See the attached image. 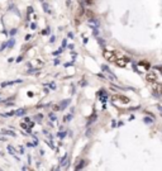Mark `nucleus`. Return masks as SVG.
<instances>
[{
  "mask_svg": "<svg viewBox=\"0 0 162 171\" xmlns=\"http://www.w3.org/2000/svg\"><path fill=\"white\" fill-rule=\"evenodd\" d=\"M138 65L139 66H141V67H142V66H143V67L146 69V70H148V69H150V63H148V61H139L138 62Z\"/></svg>",
  "mask_w": 162,
  "mask_h": 171,
  "instance_id": "obj_7",
  "label": "nucleus"
},
{
  "mask_svg": "<svg viewBox=\"0 0 162 171\" xmlns=\"http://www.w3.org/2000/svg\"><path fill=\"white\" fill-rule=\"evenodd\" d=\"M15 33H17V29H15V28H14V29H12V31H10V34H12V36H14Z\"/></svg>",
  "mask_w": 162,
  "mask_h": 171,
  "instance_id": "obj_16",
  "label": "nucleus"
},
{
  "mask_svg": "<svg viewBox=\"0 0 162 171\" xmlns=\"http://www.w3.org/2000/svg\"><path fill=\"white\" fill-rule=\"evenodd\" d=\"M85 3H86V4H89V5H90L91 3H93V0H86V1H85Z\"/></svg>",
  "mask_w": 162,
  "mask_h": 171,
  "instance_id": "obj_21",
  "label": "nucleus"
},
{
  "mask_svg": "<svg viewBox=\"0 0 162 171\" xmlns=\"http://www.w3.org/2000/svg\"><path fill=\"white\" fill-rule=\"evenodd\" d=\"M24 114H25V109H24V108H20V109L15 110V115H18V117H22V115H24Z\"/></svg>",
  "mask_w": 162,
  "mask_h": 171,
  "instance_id": "obj_8",
  "label": "nucleus"
},
{
  "mask_svg": "<svg viewBox=\"0 0 162 171\" xmlns=\"http://www.w3.org/2000/svg\"><path fill=\"white\" fill-rule=\"evenodd\" d=\"M42 34H48V29H44V31L42 32Z\"/></svg>",
  "mask_w": 162,
  "mask_h": 171,
  "instance_id": "obj_20",
  "label": "nucleus"
},
{
  "mask_svg": "<svg viewBox=\"0 0 162 171\" xmlns=\"http://www.w3.org/2000/svg\"><path fill=\"white\" fill-rule=\"evenodd\" d=\"M146 79H147L148 82H155V81H157L158 75L155 71H151V72H148V74L146 75Z\"/></svg>",
  "mask_w": 162,
  "mask_h": 171,
  "instance_id": "obj_5",
  "label": "nucleus"
},
{
  "mask_svg": "<svg viewBox=\"0 0 162 171\" xmlns=\"http://www.w3.org/2000/svg\"><path fill=\"white\" fill-rule=\"evenodd\" d=\"M152 90H153L155 96H161V95H162V84L155 81L153 84H152Z\"/></svg>",
  "mask_w": 162,
  "mask_h": 171,
  "instance_id": "obj_3",
  "label": "nucleus"
},
{
  "mask_svg": "<svg viewBox=\"0 0 162 171\" xmlns=\"http://www.w3.org/2000/svg\"><path fill=\"white\" fill-rule=\"evenodd\" d=\"M72 118V117L71 115H67V117H65V122H67V120H70V119H71Z\"/></svg>",
  "mask_w": 162,
  "mask_h": 171,
  "instance_id": "obj_18",
  "label": "nucleus"
},
{
  "mask_svg": "<svg viewBox=\"0 0 162 171\" xmlns=\"http://www.w3.org/2000/svg\"><path fill=\"white\" fill-rule=\"evenodd\" d=\"M14 42H15V41H14V39H13V38H12V39H10V41H9V42H8V47H9V48H12V47H13V46H14Z\"/></svg>",
  "mask_w": 162,
  "mask_h": 171,
  "instance_id": "obj_10",
  "label": "nucleus"
},
{
  "mask_svg": "<svg viewBox=\"0 0 162 171\" xmlns=\"http://www.w3.org/2000/svg\"><path fill=\"white\" fill-rule=\"evenodd\" d=\"M43 8H44V10H46V13H51L49 8H48V5H47L46 3H43Z\"/></svg>",
  "mask_w": 162,
  "mask_h": 171,
  "instance_id": "obj_11",
  "label": "nucleus"
},
{
  "mask_svg": "<svg viewBox=\"0 0 162 171\" xmlns=\"http://www.w3.org/2000/svg\"><path fill=\"white\" fill-rule=\"evenodd\" d=\"M157 70H160V71L162 72V66H157Z\"/></svg>",
  "mask_w": 162,
  "mask_h": 171,
  "instance_id": "obj_24",
  "label": "nucleus"
},
{
  "mask_svg": "<svg viewBox=\"0 0 162 171\" xmlns=\"http://www.w3.org/2000/svg\"><path fill=\"white\" fill-rule=\"evenodd\" d=\"M128 62H129V60L125 58V57H122V58L118 57V58L115 60V65L119 66V67H125V66L128 65Z\"/></svg>",
  "mask_w": 162,
  "mask_h": 171,
  "instance_id": "obj_4",
  "label": "nucleus"
},
{
  "mask_svg": "<svg viewBox=\"0 0 162 171\" xmlns=\"http://www.w3.org/2000/svg\"><path fill=\"white\" fill-rule=\"evenodd\" d=\"M70 101H71L70 99H65V100H62V101H61V104H60V109L63 110V109H65V108L70 104Z\"/></svg>",
  "mask_w": 162,
  "mask_h": 171,
  "instance_id": "obj_6",
  "label": "nucleus"
},
{
  "mask_svg": "<svg viewBox=\"0 0 162 171\" xmlns=\"http://www.w3.org/2000/svg\"><path fill=\"white\" fill-rule=\"evenodd\" d=\"M8 150H9V152H10L12 155H14L15 153V151H14V148L12 147V146H8Z\"/></svg>",
  "mask_w": 162,
  "mask_h": 171,
  "instance_id": "obj_12",
  "label": "nucleus"
},
{
  "mask_svg": "<svg viewBox=\"0 0 162 171\" xmlns=\"http://www.w3.org/2000/svg\"><path fill=\"white\" fill-rule=\"evenodd\" d=\"M157 109L160 110V112H161V114H162V105H157Z\"/></svg>",
  "mask_w": 162,
  "mask_h": 171,
  "instance_id": "obj_19",
  "label": "nucleus"
},
{
  "mask_svg": "<svg viewBox=\"0 0 162 171\" xmlns=\"http://www.w3.org/2000/svg\"><path fill=\"white\" fill-rule=\"evenodd\" d=\"M110 99H112L113 103H117V104H129L131 103V99L122 94H114V95H112Z\"/></svg>",
  "mask_w": 162,
  "mask_h": 171,
  "instance_id": "obj_1",
  "label": "nucleus"
},
{
  "mask_svg": "<svg viewBox=\"0 0 162 171\" xmlns=\"http://www.w3.org/2000/svg\"><path fill=\"white\" fill-rule=\"evenodd\" d=\"M3 133H4V134H9V136H12V137H15V133L14 132H12V131H3Z\"/></svg>",
  "mask_w": 162,
  "mask_h": 171,
  "instance_id": "obj_9",
  "label": "nucleus"
},
{
  "mask_svg": "<svg viewBox=\"0 0 162 171\" xmlns=\"http://www.w3.org/2000/svg\"><path fill=\"white\" fill-rule=\"evenodd\" d=\"M65 136H66V133H65V132H62V133H58V137H60V138H63V137H65Z\"/></svg>",
  "mask_w": 162,
  "mask_h": 171,
  "instance_id": "obj_15",
  "label": "nucleus"
},
{
  "mask_svg": "<svg viewBox=\"0 0 162 171\" xmlns=\"http://www.w3.org/2000/svg\"><path fill=\"white\" fill-rule=\"evenodd\" d=\"M104 58L109 62H115V60L118 58L115 51H104Z\"/></svg>",
  "mask_w": 162,
  "mask_h": 171,
  "instance_id": "obj_2",
  "label": "nucleus"
},
{
  "mask_svg": "<svg viewBox=\"0 0 162 171\" xmlns=\"http://www.w3.org/2000/svg\"><path fill=\"white\" fill-rule=\"evenodd\" d=\"M152 119H153V118H152ZM152 119L148 118V117H146V118H144V122L147 123V124H150V123H152Z\"/></svg>",
  "mask_w": 162,
  "mask_h": 171,
  "instance_id": "obj_13",
  "label": "nucleus"
},
{
  "mask_svg": "<svg viewBox=\"0 0 162 171\" xmlns=\"http://www.w3.org/2000/svg\"><path fill=\"white\" fill-rule=\"evenodd\" d=\"M28 96L32 98V96H33V93H32V91H29V93H28Z\"/></svg>",
  "mask_w": 162,
  "mask_h": 171,
  "instance_id": "obj_23",
  "label": "nucleus"
},
{
  "mask_svg": "<svg viewBox=\"0 0 162 171\" xmlns=\"http://www.w3.org/2000/svg\"><path fill=\"white\" fill-rule=\"evenodd\" d=\"M82 167H84V161H81V165H77V166H76V170H80Z\"/></svg>",
  "mask_w": 162,
  "mask_h": 171,
  "instance_id": "obj_14",
  "label": "nucleus"
},
{
  "mask_svg": "<svg viewBox=\"0 0 162 171\" xmlns=\"http://www.w3.org/2000/svg\"><path fill=\"white\" fill-rule=\"evenodd\" d=\"M20 126H22V128H25V129L28 128V127H27V123H25V122H24V123H22Z\"/></svg>",
  "mask_w": 162,
  "mask_h": 171,
  "instance_id": "obj_17",
  "label": "nucleus"
},
{
  "mask_svg": "<svg viewBox=\"0 0 162 171\" xmlns=\"http://www.w3.org/2000/svg\"><path fill=\"white\" fill-rule=\"evenodd\" d=\"M99 43L101 44V46H104V41L103 39H99Z\"/></svg>",
  "mask_w": 162,
  "mask_h": 171,
  "instance_id": "obj_22",
  "label": "nucleus"
}]
</instances>
